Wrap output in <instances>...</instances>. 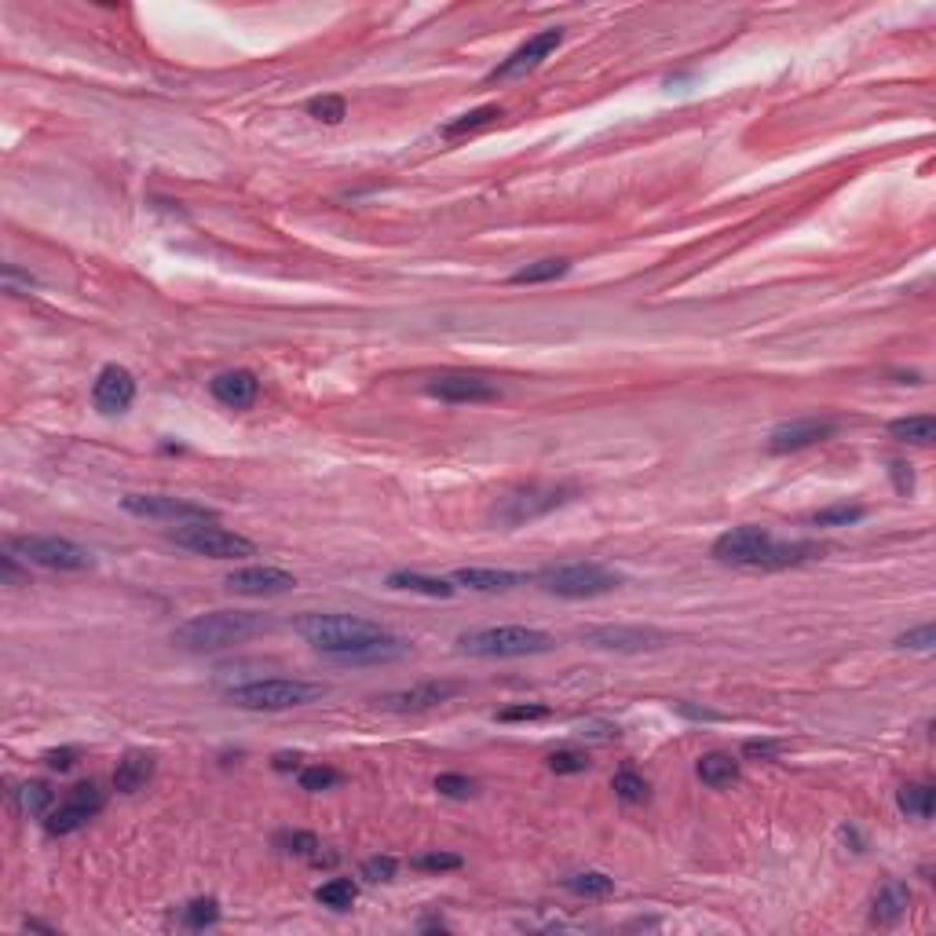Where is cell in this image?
Listing matches in <instances>:
<instances>
[{
  "label": "cell",
  "instance_id": "1",
  "mask_svg": "<svg viewBox=\"0 0 936 936\" xmlns=\"http://www.w3.org/2000/svg\"><path fill=\"white\" fill-rule=\"evenodd\" d=\"M293 629L319 655H326L333 662H351V666H362V662H395L410 651L406 640H399L384 626L359 615H304L293 622Z\"/></svg>",
  "mask_w": 936,
  "mask_h": 936
},
{
  "label": "cell",
  "instance_id": "2",
  "mask_svg": "<svg viewBox=\"0 0 936 936\" xmlns=\"http://www.w3.org/2000/svg\"><path fill=\"white\" fill-rule=\"evenodd\" d=\"M819 553L812 542H776V534L757 523H743L724 531L713 542V560L728 567H750V571H779V567H794L801 560Z\"/></svg>",
  "mask_w": 936,
  "mask_h": 936
},
{
  "label": "cell",
  "instance_id": "3",
  "mask_svg": "<svg viewBox=\"0 0 936 936\" xmlns=\"http://www.w3.org/2000/svg\"><path fill=\"white\" fill-rule=\"evenodd\" d=\"M267 629H271V622L253 611H209V615L187 618L172 633V640L183 651H220L231 644H245L249 637H260Z\"/></svg>",
  "mask_w": 936,
  "mask_h": 936
},
{
  "label": "cell",
  "instance_id": "4",
  "mask_svg": "<svg viewBox=\"0 0 936 936\" xmlns=\"http://www.w3.org/2000/svg\"><path fill=\"white\" fill-rule=\"evenodd\" d=\"M458 644L465 655H476V659H523V655L553 651L556 640L534 626H487L461 633Z\"/></svg>",
  "mask_w": 936,
  "mask_h": 936
},
{
  "label": "cell",
  "instance_id": "5",
  "mask_svg": "<svg viewBox=\"0 0 936 936\" xmlns=\"http://www.w3.org/2000/svg\"><path fill=\"white\" fill-rule=\"evenodd\" d=\"M326 695V684L315 681H289V677H264V681H249V684H234L227 699L242 710H297V706H308V702H319Z\"/></svg>",
  "mask_w": 936,
  "mask_h": 936
},
{
  "label": "cell",
  "instance_id": "6",
  "mask_svg": "<svg viewBox=\"0 0 936 936\" xmlns=\"http://www.w3.org/2000/svg\"><path fill=\"white\" fill-rule=\"evenodd\" d=\"M538 585L549 596H564V600H593L611 589H618V575L607 571L604 564L593 560H578V564H553L538 571Z\"/></svg>",
  "mask_w": 936,
  "mask_h": 936
},
{
  "label": "cell",
  "instance_id": "7",
  "mask_svg": "<svg viewBox=\"0 0 936 936\" xmlns=\"http://www.w3.org/2000/svg\"><path fill=\"white\" fill-rule=\"evenodd\" d=\"M169 542H176L187 553L209 556V560H242V556H256V545L249 538L234 531H224L216 520H198V523H176V531H169Z\"/></svg>",
  "mask_w": 936,
  "mask_h": 936
},
{
  "label": "cell",
  "instance_id": "8",
  "mask_svg": "<svg viewBox=\"0 0 936 936\" xmlns=\"http://www.w3.org/2000/svg\"><path fill=\"white\" fill-rule=\"evenodd\" d=\"M571 494H575L571 487L534 483V487H523V490L505 494V498L494 505L490 516H494V523H501V527H520V523H531V520H538V516H549V512L560 509V505H567Z\"/></svg>",
  "mask_w": 936,
  "mask_h": 936
},
{
  "label": "cell",
  "instance_id": "9",
  "mask_svg": "<svg viewBox=\"0 0 936 936\" xmlns=\"http://www.w3.org/2000/svg\"><path fill=\"white\" fill-rule=\"evenodd\" d=\"M11 549L22 553L26 564L48 567V571H85L92 567V553L81 549L70 538L59 534H26V538H11Z\"/></svg>",
  "mask_w": 936,
  "mask_h": 936
},
{
  "label": "cell",
  "instance_id": "10",
  "mask_svg": "<svg viewBox=\"0 0 936 936\" xmlns=\"http://www.w3.org/2000/svg\"><path fill=\"white\" fill-rule=\"evenodd\" d=\"M103 805H107V794L99 790V783H77V787L66 794L63 805H55V809L44 816V830L55 834V838L74 834V830L85 827L88 819H96L99 812H103Z\"/></svg>",
  "mask_w": 936,
  "mask_h": 936
},
{
  "label": "cell",
  "instance_id": "11",
  "mask_svg": "<svg viewBox=\"0 0 936 936\" xmlns=\"http://www.w3.org/2000/svg\"><path fill=\"white\" fill-rule=\"evenodd\" d=\"M121 509L143 520H172V523H198V520H216L213 509H205L198 501L172 498V494H125Z\"/></svg>",
  "mask_w": 936,
  "mask_h": 936
},
{
  "label": "cell",
  "instance_id": "12",
  "mask_svg": "<svg viewBox=\"0 0 936 936\" xmlns=\"http://www.w3.org/2000/svg\"><path fill=\"white\" fill-rule=\"evenodd\" d=\"M564 44V30H542V33H534L531 41L527 44H520L516 52L505 59L501 66H494L490 70V85H498V81H512V77H523V74H531V70H538V66L549 59V55L556 52Z\"/></svg>",
  "mask_w": 936,
  "mask_h": 936
},
{
  "label": "cell",
  "instance_id": "13",
  "mask_svg": "<svg viewBox=\"0 0 936 936\" xmlns=\"http://www.w3.org/2000/svg\"><path fill=\"white\" fill-rule=\"evenodd\" d=\"M834 432H838V421H830V417H798V421L779 425L768 436V450L772 454H794V450L816 447V443L830 439Z\"/></svg>",
  "mask_w": 936,
  "mask_h": 936
},
{
  "label": "cell",
  "instance_id": "14",
  "mask_svg": "<svg viewBox=\"0 0 936 936\" xmlns=\"http://www.w3.org/2000/svg\"><path fill=\"white\" fill-rule=\"evenodd\" d=\"M428 395H436L443 403H490L501 392L498 384L479 373H439L428 381Z\"/></svg>",
  "mask_w": 936,
  "mask_h": 936
},
{
  "label": "cell",
  "instance_id": "15",
  "mask_svg": "<svg viewBox=\"0 0 936 936\" xmlns=\"http://www.w3.org/2000/svg\"><path fill=\"white\" fill-rule=\"evenodd\" d=\"M585 644L604 651H655L666 644V633L644 626H596L585 629Z\"/></svg>",
  "mask_w": 936,
  "mask_h": 936
},
{
  "label": "cell",
  "instance_id": "16",
  "mask_svg": "<svg viewBox=\"0 0 936 936\" xmlns=\"http://www.w3.org/2000/svg\"><path fill=\"white\" fill-rule=\"evenodd\" d=\"M136 399V377L125 366H103L92 384V403L99 414H125Z\"/></svg>",
  "mask_w": 936,
  "mask_h": 936
},
{
  "label": "cell",
  "instance_id": "17",
  "mask_svg": "<svg viewBox=\"0 0 936 936\" xmlns=\"http://www.w3.org/2000/svg\"><path fill=\"white\" fill-rule=\"evenodd\" d=\"M227 589L231 593H242V596H278V593H289L293 585H297V578L289 575V571H282V567H238V571H231L227 575Z\"/></svg>",
  "mask_w": 936,
  "mask_h": 936
},
{
  "label": "cell",
  "instance_id": "18",
  "mask_svg": "<svg viewBox=\"0 0 936 936\" xmlns=\"http://www.w3.org/2000/svg\"><path fill=\"white\" fill-rule=\"evenodd\" d=\"M458 695V684H417V688H406V692H388V695H377V706L388 713H421V710H432V706H439V702H447Z\"/></svg>",
  "mask_w": 936,
  "mask_h": 936
},
{
  "label": "cell",
  "instance_id": "19",
  "mask_svg": "<svg viewBox=\"0 0 936 936\" xmlns=\"http://www.w3.org/2000/svg\"><path fill=\"white\" fill-rule=\"evenodd\" d=\"M209 392H213L216 403L231 406V410H245V406H253L256 395H260V377H256L253 370L216 373L213 381H209Z\"/></svg>",
  "mask_w": 936,
  "mask_h": 936
},
{
  "label": "cell",
  "instance_id": "20",
  "mask_svg": "<svg viewBox=\"0 0 936 936\" xmlns=\"http://www.w3.org/2000/svg\"><path fill=\"white\" fill-rule=\"evenodd\" d=\"M450 582L476 589V593H509V589L527 582V575H520V571H498V567H461V571H454Z\"/></svg>",
  "mask_w": 936,
  "mask_h": 936
},
{
  "label": "cell",
  "instance_id": "21",
  "mask_svg": "<svg viewBox=\"0 0 936 936\" xmlns=\"http://www.w3.org/2000/svg\"><path fill=\"white\" fill-rule=\"evenodd\" d=\"M907 904H911V889H907L900 878H889V882L874 893L871 922L874 926H896V922L907 915Z\"/></svg>",
  "mask_w": 936,
  "mask_h": 936
},
{
  "label": "cell",
  "instance_id": "22",
  "mask_svg": "<svg viewBox=\"0 0 936 936\" xmlns=\"http://www.w3.org/2000/svg\"><path fill=\"white\" fill-rule=\"evenodd\" d=\"M154 779V757L139 754V750H128L114 768V790L117 794H139Z\"/></svg>",
  "mask_w": 936,
  "mask_h": 936
},
{
  "label": "cell",
  "instance_id": "23",
  "mask_svg": "<svg viewBox=\"0 0 936 936\" xmlns=\"http://www.w3.org/2000/svg\"><path fill=\"white\" fill-rule=\"evenodd\" d=\"M11 805H15V812H22V816H48L55 805V794L48 783L30 779V783H19V787L11 790Z\"/></svg>",
  "mask_w": 936,
  "mask_h": 936
},
{
  "label": "cell",
  "instance_id": "24",
  "mask_svg": "<svg viewBox=\"0 0 936 936\" xmlns=\"http://www.w3.org/2000/svg\"><path fill=\"white\" fill-rule=\"evenodd\" d=\"M695 772H699L702 783L713 790H724L739 783V761H735L732 754H706L699 765H695Z\"/></svg>",
  "mask_w": 936,
  "mask_h": 936
},
{
  "label": "cell",
  "instance_id": "25",
  "mask_svg": "<svg viewBox=\"0 0 936 936\" xmlns=\"http://www.w3.org/2000/svg\"><path fill=\"white\" fill-rule=\"evenodd\" d=\"M275 845L286 856H300V860H311V863H333L337 856L333 852H322V841L315 838V834H308V830H286V834H278Z\"/></svg>",
  "mask_w": 936,
  "mask_h": 936
},
{
  "label": "cell",
  "instance_id": "26",
  "mask_svg": "<svg viewBox=\"0 0 936 936\" xmlns=\"http://www.w3.org/2000/svg\"><path fill=\"white\" fill-rule=\"evenodd\" d=\"M388 589H410V593H425V596H436V600H447V596H454L458 585L447 582V578L417 575V571H392V575H388Z\"/></svg>",
  "mask_w": 936,
  "mask_h": 936
},
{
  "label": "cell",
  "instance_id": "27",
  "mask_svg": "<svg viewBox=\"0 0 936 936\" xmlns=\"http://www.w3.org/2000/svg\"><path fill=\"white\" fill-rule=\"evenodd\" d=\"M889 436L900 439V443H915V447H929L936 439V421L929 414H915V417H900L889 425Z\"/></svg>",
  "mask_w": 936,
  "mask_h": 936
},
{
  "label": "cell",
  "instance_id": "28",
  "mask_svg": "<svg viewBox=\"0 0 936 936\" xmlns=\"http://www.w3.org/2000/svg\"><path fill=\"white\" fill-rule=\"evenodd\" d=\"M896 805H900V812H907V816L929 819L936 809V790L929 787V783H907V787H900V794H896Z\"/></svg>",
  "mask_w": 936,
  "mask_h": 936
},
{
  "label": "cell",
  "instance_id": "29",
  "mask_svg": "<svg viewBox=\"0 0 936 936\" xmlns=\"http://www.w3.org/2000/svg\"><path fill=\"white\" fill-rule=\"evenodd\" d=\"M315 900L322 907H330V911H351V904L359 900V885L351 878H330L326 885L315 889Z\"/></svg>",
  "mask_w": 936,
  "mask_h": 936
},
{
  "label": "cell",
  "instance_id": "30",
  "mask_svg": "<svg viewBox=\"0 0 936 936\" xmlns=\"http://www.w3.org/2000/svg\"><path fill=\"white\" fill-rule=\"evenodd\" d=\"M567 889L575 896H585V900H604V896L615 893V878H607V874L600 871H582V874H571L567 878Z\"/></svg>",
  "mask_w": 936,
  "mask_h": 936
},
{
  "label": "cell",
  "instance_id": "31",
  "mask_svg": "<svg viewBox=\"0 0 936 936\" xmlns=\"http://www.w3.org/2000/svg\"><path fill=\"white\" fill-rule=\"evenodd\" d=\"M571 271V260H538V264L520 267L512 282L516 286H538V282H553V278H564Z\"/></svg>",
  "mask_w": 936,
  "mask_h": 936
},
{
  "label": "cell",
  "instance_id": "32",
  "mask_svg": "<svg viewBox=\"0 0 936 936\" xmlns=\"http://www.w3.org/2000/svg\"><path fill=\"white\" fill-rule=\"evenodd\" d=\"M498 117H501V107H479V110H472V114H461L458 121H450V125L443 128V136L447 139L468 136V132H479V128L494 125Z\"/></svg>",
  "mask_w": 936,
  "mask_h": 936
},
{
  "label": "cell",
  "instance_id": "33",
  "mask_svg": "<svg viewBox=\"0 0 936 936\" xmlns=\"http://www.w3.org/2000/svg\"><path fill=\"white\" fill-rule=\"evenodd\" d=\"M863 516H867V509L863 505H856V501H841V505H827V509H819L816 516H812V523L816 527H849V523H860Z\"/></svg>",
  "mask_w": 936,
  "mask_h": 936
},
{
  "label": "cell",
  "instance_id": "34",
  "mask_svg": "<svg viewBox=\"0 0 936 936\" xmlns=\"http://www.w3.org/2000/svg\"><path fill=\"white\" fill-rule=\"evenodd\" d=\"M180 922L187 929H209L220 922V904H216L213 896H205V900H191V904L180 911Z\"/></svg>",
  "mask_w": 936,
  "mask_h": 936
},
{
  "label": "cell",
  "instance_id": "35",
  "mask_svg": "<svg viewBox=\"0 0 936 936\" xmlns=\"http://www.w3.org/2000/svg\"><path fill=\"white\" fill-rule=\"evenodd\" d=\"M341 783V772L330 765H308L300 768V790H308V794H322V790H333Z\"/></svg>",
  "mask_w": 936,
  "mask_h": 936
},
{
  "label": "cell",
  "instance_id": "36",
  "mask_svg": "<svg viewBox=\"0 0 936 936\" xmlns=\"http://www.w3.org/2000/svg\"><path fill=\"white\" fill-rule=\"evenodd\" d=\"M308 114L315 121H322V125H341L344 117H348V103L341 96H319L308 103Z\"/></svg>",
  "mask_w": 936,
  "mask_h": 936
},
{
  "label": "cell",
  "instance_id": "37",
  "mask_svg": "<svg viewBox=\"0 0 936 936\" xmlns=\"http://www.w3.org/2000/svg\"><path fill=\"white\" fill-rule=\"evenodd\" d=\"M611 787H615V794L626 801V805H640V801H648V783H644L637 772H618Z\"/></svg>",
  "mask_w": 936,
  "mask_h": 936
},
{
  "label": "cell",
  "instance_id": "38",
  "mask_svg": "<svg viewBox=\"0 0 936 936\" xmlns=\"http://www.w3.org/2000/svg\"><path fill=\"white\" fill-rule=\"evenodd\" d=\"M549 768H553L556 776H578V772L589 768V754H582V750H556V754H549Z\"/></svg>",
  "mask_w": 936,
  "mask_h": 936
},
{
  "label": "cell",
  "instance_id": "39",
  "mask_svg": "<svg viewBox=\"0 0 936 936\" xmlns=\"http://www.w3.org/2000/svg\"><path fill=\"white\" fill-rule=\"evenodd\" d=\"M436 790L443 794V798H454V801H465L476 794V783L468 776H458V772H447V776L436 779Z\"/></svg>",
  "mask_w": 936,
  "mask_h": 936
},
{
  "label": "cell",
  "instance_id": "40",
  "mask_svg": "<svg viewBox=\"0 0 936 936\" xmlns=\"http://www.w3.org/2000/svg\"><path fill=\"white\" fill-rule=\"evenodd\" d=\"M498 721H542V717H549V706H542V702H520V706H505V710L494 713Z\"/></svg>",
  "mask_w": 936,
  "mask_h": 936
},
{
  "label": "cell",
  "instance_id": "41",
  "mask_svg": "<svg viewBox=\"0 0 936 936\" xmlns=\"http://www.w3.org/2000/svg\"><path fill=\"white\" fill-rule=\"evenodd\" d=\"M461 856H454V852H428V856H417L414 860V867L417 871H458L461 867Z\"/></svg>",
  "mask_w": 936,
  "mask_h": 936
},
{
  "label": "cell",
  "instance_id": "42",
  "mask_svg": "<svg viewBox=\"0 0 936 936\" xmlns=\"http://www.w3.org/2000/svg\"><path fill=\"white\" fill-rule=\"evenodd\" d=\"M395 867H399V863H395L392 856H373V860L362 863V878H366V882H392Z\"/></svg>",
  "mask_w": 936,
  "mask_h": 936
},
{
  "label": "cell",
  "instance_id": "43",
  "mask_svg": "<svg viewBox=\"0 0 936 936\" xmlns=\"http://www.w3.org/2000/svg\"><path fill=\"white\" fill-rule=\"evenodd\" d=\"M900 648H911V651H929L936 644V629L933 626H918L911 629V633H904V637L896 640Z\"/></svg>",
  "mask_w": 936,
  "mask_h": 936
},
{
  "label": "cell",
  "instance_id": "44",
  "mask_svg": "<svg viewBox=\"0 0 936 936\" xmlns=\"http://www.w3.org/2000/svg\"><path fill=\"white\" fill-rule=\"evenodd\" d=\"M779 750H783V743H772V739H750V743H743V754L746 757H761V761L776 757Z\"/></svg>",
  "mask_w": 936,
  "mask_h": 936
},
{
  "label": "cell",
  "instance_id": "45",
  "mask_svg": "<svg viewBox=\"0 0 936 936\" xmlns=\"http://www.w3.org/2000/svg\"><path fill=\"white\" fill-rule=\"evenodd\" d=\"M44 761H48V768H55V772H70L77 761V750H48Z\"/></svg>",
  "mask_w": 936,
  "mask_h": 936
},
{
  "label": "cell",
  "instance_id": "46",
  "mask_svg": "<svg viewBox=\"0 0 936 936\" xmlns=\"http://www.w3.org/2000/svg\"><path fill=\"white\" fill-rule=\"evenodd\" d=\"M0 567H4V582H8V585H22V582H26V575H22L19 567H15V553L0 556Z\"/></svg>",
  "mask_w": 936,
  "mask_h": 936
},
{
  "label": "cell",
  "instance_id": "47",
  "mask_svg": "<svg viewBox=\"0 0 936 936\" xmlns=\"http://www.w3.org/2000/svg\"><path fill=\"white\" fill-rule=\"evenodd\" d=\"M893 479H896V490H904V494L915 487V479H911V472H907L904 461H893Z\"/></svg>",
  "mask_w": 936,
  "mask_h": 936
},
{
  "label": "cell",
  "instance_id": "48",
  "mask_svg": "<svg viewBox=\"0 0 936 936\" xmlns=\"http://www.w3.org/2000/svg\"><path fill=\"white\" fill-rule=\"evenodd\" d=\"M275 768L278 772H293V768H300V754H275Z\"/></svg>",
  "mask_w": 936,
  "mask_h": 936
},
{
  "label": "cell",
  "instance_id": "49",
  "mask_svg": "<svg viewBox=\"0 0 936 936\" xmlns=\"http://www.w3.org/2000/svg\"><path fill=\"white\" fill-rule=\"evenodd\" d=\"M681 713H684V717H699V721H717V713H710V710H692V706H681Z\"/></svg>",
  "mask_w": 936,
  "mask_h": 936
}]
</instances>
